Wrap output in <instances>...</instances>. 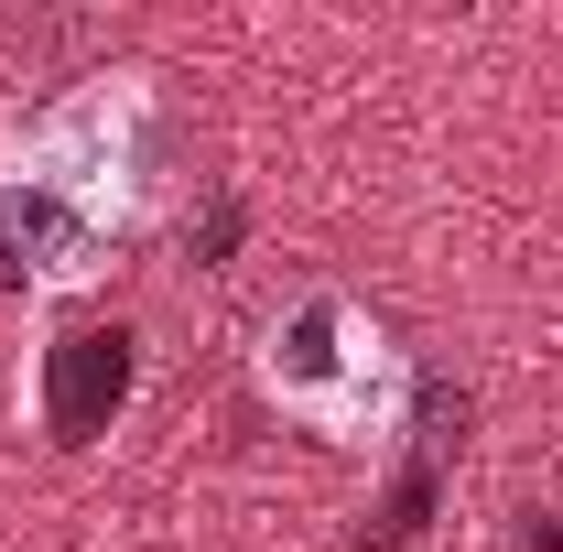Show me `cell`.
Wrapping results in <instances>:
<instances>
[{
  "label": "cell",
  "instance_id": "cell-1",
  "mask_svg": "<svg viewBox=\"0 0 563 552\" xmlns=\"http://www.w3.org/2000/svg\"><path fill=\"white\" fill-rule=\"evenodd\" d=\"M261 390L303 433H325V444H390L401 433V401H412V368H401L390 325L357 292L303 281L292 303H272V325H261Z\"/></svg>",
  "mask_w": 563,
  "mask_h": 552
},
{
  "label": "cell",
  "instance_id": "cell-2",
  "mask_svg": "<svg viewBox=\"0 0 563 552\" xmlns=\"http://www.w3.org/2000/svg\"><path fill=\"white\" fill-rule=\"evenodd\" d=\"M11 174H33L44 196H66L109 250L141 228L152 207V174H163V98L141 66H109V76H76L66 98H44L22 141L0 152Z\"/></svg>",
  "mask_w": 563,
  "mask_h": 552
}]
</instances>
